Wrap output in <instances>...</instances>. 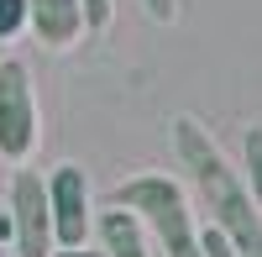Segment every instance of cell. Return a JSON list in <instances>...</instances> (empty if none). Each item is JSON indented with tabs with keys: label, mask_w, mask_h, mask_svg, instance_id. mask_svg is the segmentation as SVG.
I'll return each mask as SVG.
<instances>
[{
	"label": "cell",
	"mask_w": 262,
	"mask_h": 257,
	"mask_svg": "<svg viewBox=\"0 0 262 257\" xmlns=\"http://www.w3.org/2000/svg\"><path fill=\"white\" fill-rule=\"evenodd\" d=\"M37 147V100H32V74L27 63L6 58L0 63V158L21 163Z\"/></svg>",
	"instance_id": "3957f363"
},
{
	"label": "cell",
	"mask_w": 262,
	"mask_h": 257,
	"mask_svg": "<svg viewBox=\"0 0 262 257\" xmlns=\"http://www.w3.org/2000/svg\"><path fill=\"white\" fill-rule=\"evenodd\" d=\"M242 168H247V195L262 210V126H252L247 142H242Z\"/></svg>",
	"instance_id": "ba28073f"
},
{
	"label": "cell",
	"mask_w": 262,
	"mask_h": 257,
	"mask_svg": "<svg viewBox=\"0 0 262 257\" xmlns=\"http://www.w3.org/2000/svg\"><path fill=\"white\" fill-rule=\"evenodd\" d=\"M53 257H111V252L105 247L100 252H90V247H53Z\"/></svg>",
	"instance_id": "7c38bea8"
},
{
	"label": "cell",
	"mask_w": 262,
	"mask_h": 257,
	"mask_svg": "<svg viewBox=\"0 0 262 257\" xmlns=\"http://www.w3.org/2000/svg\"><path fill=\"white\" fill-rule=\"evenodd\" d=\"M0 247H11V210H0Z\"/></svg>",
	"instance_id": "5bb4252c"
},
{
	"label": "cell",
	"mask_w": 262,
	"mask_h": 257,
	"mask_svg": "<svg viewBox=\"0 0 262 257\" xmlns=\"http://www.w3.org/2000/svg\"><path fill=\"white\" fill-rule=\"evenodd\" d=\"M100 247L111 257H152V247L142 237V221L131 216V210H121V205H111L100 216Z\"/></svg>",
	"instance_id": "52a82bcc"
},
{
	"label": "cell",
	"mask_w": 262,
	"mask_h": 257,
	"mask_svg": "<svg viewBox=\"0 0 262 257\" xmlns=\"http://www.w3.org/2000/svg\"><path fill=\"white\" fill-rule=\"evenodd\" d=\"M147 11L158 16V21H173V0H147Z\"/></svg>",
	"instance_id": "4fadbf2b"
},
{
	"label": "cell",
	"mask_w": 262,
	"mask_h": 257,
	"mask_svg": "<svg viewBox=\"0 0 262 257\" xmlns=\"http://www.w3.org/2000/svg\"><path fill=\"white\" fill-rule=\"evenodd\" d=\"M111 205H121L137 221H147L152 237H158V247H163V257H205L200 252V231H194V210H189L184 189L173 179H158V174L126 179L111 195Z\"/></svg>",
	"instance_id": "7a4b0ae2"
},
{
	"label": "cell",
	"mask_w": 262,
	"mask_h": 257,
	"mask_svg": "<svg viewBox=\"0 0 262 257\" xmlns=\"http://www.w3.org/2000/svg\"><path fill=\"white\" fill-rule=\"evenodd\" d=\"M27 21H32V6H27V0H0V42H11Z\"/></svg>",
	"instance_id": "9c48e42d"
},
{
	"label": "cell",
	"mask_w": 262,
	"mask_h": 257,
	"mask_svg": "<svg viewBox=\"0 0 262 257\" xmlns=\"http://www.w3.org/2000/svg\"><path fill=\"white\" fill-rule=\"evenodd\" d=\"M0 257H6V247H0Z\"/></svg>",
	"instance_id": "9a60e30c"
},
{
	"label": "cell",
	"mask_w": 262,
	"mask_h": 257,
	"mask_svg": "<svg viewBox=\"0 0 262 257\" xmlns=\"http://www.w3.org/2000/svg\"><path fill=\"white\" fill-rule=\"evenodd\" d=\"M27 6H32L37 37L48 42V48H69V42H79V32H84L79 0H27Z\"/></svg>",
	"instance_id": "8992f818"
},
{
	"label": "cell",
	"mask_w": 262,
	"mask_h": 257,
	"mask_svg": "<svg viewBox=\"0 0 262 257\" xmlns=\"http://www.w3.org/2000/svg\"><path fill=\"white\" fill-rule=\"evenodd\" d=\"M200 252H205V257H242V252H236V242L226 237L221 226H205V231H200Z\"/></svg>",
	"instance_id": "30bf717a"
},
{
	"label": "cell",
	"mask_w": 262,
	"mask_h": 257,
	"mask_svg": "<svg viewBox=\"0 0 262 257\" xmlns=\"http://www.w3.org/2000/svg\"><path fill=\"white\" fill-rule=\"evenodd\" d=\"M11 242L16 257H53V205H48V179L16 174L11 179Z\"/></svg>",
	"instance_id": "277c9868"
},
{
	"label": "cell",
	"mask_w": 262,
	"mask_h": 257,
	"mask_svg": "<svg viewBox=\"0 0 262 257\" xmlns=\"http://www.w3.org/2000/svg\"><path fill=\"white\" fill-rule=\"evenodd\" d=\"M79 11H84V27L100 32L105 21H111V0H79Z\"/></svg>",
	"instance_id": "8fae6325"
},
{
	"label": "cell",
	"mask_w": 262,
	"mask_h": 257,
	"mask_svg": "<svg viewBox=\"0 0 262 257\" xmlns=\"http://www.w3.org/2000/svg\"><path fill=\"white\" fill-rule=\"evenodd\" d=\"M173 147H179V158L189 168L194 189H200V200L215 210V226L236 242V252L242 257H262V210L247 195V184L226 168V158L215 153V142L200 132V121H189V116L173 121Z\"/></svg>",
	"instance_id": "6da1fadb"
},
{
	"label": "cell",
	"mask_w": 262,
	"mask_h": 257,
	"mask_svg": "<svg viewBox=\"0 0 262 257\" xmlns=\"http://www.w3.org/2000/svg\"><path fill=\"white\" fill-rule=\"evenodd\" d=\"M48 205H53V242L58 247H84L95 231V210H90V179L74 163H58L48 179Z\"/></svg>",
	"instance_id": "5b68a950"
}]
</instances>
